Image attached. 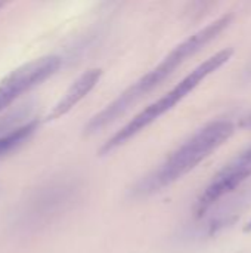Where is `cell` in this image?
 <instances>
[{
  "instance_id": "obj_1",
  "label": "cell",
  "mask_w": 251,
  "mask_h": 253,
  "mask_svg": "<svg viewBox=\"0 0 251 253\" xmlns=\"http://www.w3.org/2000/svg\"><path fill=\"white\" fill-rule=\"evenodd\" d=\"M232 21V15H223L183 42H180L178 46H175L161 62H158L154 68H151L146 74H143L141 79H138L132 86H129L124 92H121L111 104H108L102 111L95 114L89 123L84 127L86 135L96 133L107 127L108 125L114 123L117 119H120L127 110H130L136 102H139L143 96L151 93L154 89H157L166 79H169L182 64H185L189 58H192L195 53H198L204 46H207L212 40H215L225 28L229 27Z\"/></svg>"
},
{
  "instance_id": "obj_2",
  "label": "cell",
  "mask_w": 251,
  "mask_h": 253,
  "mask_svg": "<svg viewBox=\"0 0 251 253\" xmlns=\"http://www.w3.org/2000/svg\"><path fill=\"white\" fill-rule=\"evenodd\" d=\"M232 133L234 123L228 119H217L204 125L170 153L157 168L141 178L132 188V197L146 199L178 182L223 145Z\"/></svg>"
},
{
  "instance_id": "obj_3",
  "label": "cell",
  "mask_w": 251,
  "mask_h": 253,
  "mask_svg": "<svg viewBox=\"0 0 251 253\" xmlns=\"http://www.w3.org/2000/svg\"><path fill=\"white\" fill-rule=\"evenodd\" d=\"M232 49H223L203 61L200 65H197L189 74H186L176 86H173L167 93L160 96L157 101L149 104L146 108H143L141 113H138L130 122H127L120 130H117L101 148V154L112 153L114 150L120 148L126 142H129L132 138H135L138 133L145 130L149 125L157 122L163 114L170 111L178 102L185 99L195 87H198L209 76H212L215 71H217L223 64H226L232 56Z\"/></svg>"
},
{
  "instance_id": "obj_4",
  "label": "cell",
  "mask_w": 251,
  "mask_h": 253,
  "mask_svg": "<svg viewBox=\"0 0 251 253\" xmlns=\"http://www.w3.org/2000/svg\"><path fill=\"white\" fill-rule=\"evenodd\" d=\"M80 185L75 179H55L30 196L16 213L15 225L19 230L41 228L62 215L77 200Z\"/></svg>"
},
{
  "instance_id": "obj_5",
  "label": "cell",
  "mask_w": 251,
  "mask_h": 253,
  "mask_svg": "<svg viewBox=\"0 0 251 253\" xmlns=\"http://www.w3.org/2000/svg\"><path fill=\"white\" fill-rule=\"evenodd\" d=\"M251 176V147L237 154L228 162L210 181V184L198 196L194 213L195 218L203 216L220 200L229 197L243 188V184Z\"/></svg>"
},
{
  "instance_id": "obj_6",
  "label": "cell",
  "mask_w": 251,
  "mask_h": 253,
  "mask_svg": "<svg viewBox=\"0 0 251 253\" xmlns=\"http://www.w3.org/2000/svg\"><path fill=\"white\" fill-rule=\"evenodd\" d=\"M61 64L62 59L59 56L50 55L28 62L6 76L0 82V113L21 95L53 76L59 70Z\"/></svg>"
},
{
  "instance_id": "obj_7",
  "label": "cell",
  "mask_w": 251,
  "mask_h": 253,
  "mask_svg": "<svg viewBox=\"0 0 251 253\" xmlns=\"http://www.w3.org/2000/svg\"><path fill=\"white\" fill-rule=\"evenodd\" d=\"M251 200V188H241L229 197L216 203L203 216L197 218L195 233L200 239L213 237L231 227L244 212Z\"/></svg>"
},
{
  "instance_id": "obj_8",
  "label": "cell",
  "mask_w": 251,
  "mask_h": 253,
  "mask_svg": "<svg viewBox=\"0 0 251 253\" xmlns=\"http://www.w3.org/2000/svg\"><path fill=\"white\" fill-rule=\"evenodd\" d=\"M101 76H102V70L101 68H92V70H87L86 73H83L70 86V89L65 92V95L61 98V101L52 108V111L47 116V119L49 120H55V119L67 114L68 111H71L98 84Z\"/></svg>"
},
{
  "instance_id": "obj_9",
  "label": "cell",
  "mask_w": 251,
  "mask_h": 253,
  "mask_svg": "<svg viewBox=\"0 0 251 253\" xmlns=\"http://www.w3.org/2000/svg\"><path fill=\"white\" fill-rule=\"evenodd\" d=\"M38 120L33 117L31 120L22 125L10 126L9 129H6V132L0 133V159L13 151L15 148H18L19 145H22L36 132Z\"/></svg>"
},
{
  "instance_id": "obj_10",
  "label": "cell",
  "mask_w": 251,
  "mask_h": 253,
  "mask_svg": "<svg viewBox=\"0 0 251 253\" xmlns=\"http://www.w3.org/2000/svg\"><path fill=\"white\" fill-rule=\"evenodd\" d=\"M246 126L251 129V114L250 116H247V119H246Z\"/></svg>"
},
{
  "instance_id": "obj_11",
  "label": "cell",
  "mask_w": 251,
  "mask_h": 253,
  "mask_svg": "<svg viewBox=\"0 0 251 253\" xmlns=\"http://www.w3.org/2000/svg\"><path fill=\"white\" fill-rule=\"evenodd\" d=\"M0 6H1V3H0Z\"/></svg>"
}]
</instances>
